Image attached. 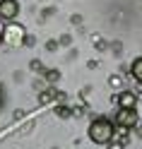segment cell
Here are the masks:
<instances>
[{"mask_svg": "<svg viewBox=\"0 0 142 149\" xmlns=\"http://www.w3.org/2000/svg\"><path fill=\"white\" fill-rule=\"evenodd\" d=\"M111 137H113V125L108 123V120H94V123L89 125V139L92 142H97V144H106L111 142Z\"/></svg>", "mask_w": 142, "mask_h": 149, "instance_id": "cell-1", "label": "cell"}, {"mask_svg": "<svg viewBox=\"0 0 142 149\" xmlns=\"http://www.w3.org/2000/svg\"><path fill=\"white\" fill-rule=\"evenodd\" d=\"M17 12H20V3L17 0H0V19L3 22H12Z\"/></svg>", "mask_w": 142, "mask_h": 149, "instance_id": "cell-2", "label": "cell"}, {"mask_svg": "<svg viewBox=\"0 0 142 149\" xmlns=\"http://www.w3.org/2000/svg\"><path fill=\"white\" fill-rule=\"evenodd\" d=\"M116 123H118L120 127H135V125H137L135 108H120V113L116 116Z\"/></svg>", "mask_w": 142, "mask_h": 149, "instance_id": "cell-3", "label": "cell"}, {"mask_svg": "<svg viewBox=\"0 0 142 149\" xmlns=\"http://www.w3.org/2000/svg\"><path fill=\"white\" fill-rule=\"evenodd\" d=\"M118 106L120 108H135L137 106V96L132 91H120L118 94Z\"/></svg>", "mask_w": 142, "mask_h": 149, "instance_id": "cell-4", "label": "cell"}, {"mask_svg": "<svg viewBox=\"0 0 142 149\" xmlns=\"http://www.w3.org/2000/svg\"><path fill=\"white\" fill-rule=\"evenodd\" d=\"M3 36H7V39H10V41H15V43H20L22 41V36H24V29H22V26H7V29H5V34Z\"/></svg>", "mask_w": 142, "mask_h": 149, "instance_id": "cell-5", "label": "cell"}, {"mask_svg": "<svg viewBox=\"0 0 142 149\" xmlns=\"http://www.w3.org/2000/svg\"><path fill=\"white\" fill-rule=\"evenodd\" d=\"M130 72H132V77H135L140 84H142V58H137L135 63L130 65Z\"/></svg>", "mask_w": 142, "mask_h": 149, "instance_id": "cell-6", "label": "cell"}, {"mask_svg": "<svg viewBox=\"0 0 142 149\" xmlns=\"http://www.w3.org/2000/svg\"><path fill=\"white\" fill-rule=\"evenodd\" d=\"M58 77H60V74H58V70H48V72H46V79H48V82H55Z\"/></svg>", "mask_w": 142, "mask_h": 149, "instance_id": "cell-7", "label": "cell"}, {"mask_svg": "<svg viewBox=\"0 0 142 149\" xmlns=\"http://www.w3.org/2000/svg\"><path fill=\"white\" fill-rule=\"evenodd\" d=\"M108 84H111V87H118V84H120V77H116V74L108 77Z\"/></svg>", "mask_w": 142, "mask_h": 149, "instance_id": "cell-8", "label": "cell"}, {"mask_svg": "<svg viewBox=\"0 0 142 149\" xmlns=\"http://www.w3.org/2000/svg\"><path fill=\"white\" fill-rule=\"evenodd\" d=\"M58 116H60V118H68L70 111H68V108H58Z\"/></svg>", "mask_w": 142, "mask_h": 149, "instance_id": "cell-9", "label": "cell"}, {"mask_svg": "<svg viewBox=\"0 0 142 149\" xmlns=\"http://www.w3.org/2000/svg\"><path fill=\"white\" fill-rule=\"evenodd\" d=\"M108 149H123V142H111Z\"/></svg>", "mask_w": 142, "mask_h": 149, "instance_id": "cell-10", "label": "cell"}, {"mask_svg": "<svg viewBox=\"0 0 142 149\" xmlns=\"http://www.w3.org/2000/svg\"><path fill=\"white\" fill-rule=\"evenodd\" d=\"M0 34H5V24H3V19H0Z\"/></svg>", "mask_w": 142, "mask_h": 149, "instance_id": "cell-11", "label": "cell"}, {"mask_svg": "<svg viewBox=\"0 0 142 149\" xmlns=\"http://www.w3.org/2000/svg\"><path fill=\"white\" fill-rule=\"evenodd\" d=\"M140 137H142V127H140Z\"/></svg>", "mask_w": 142, "mask_h": 149, "instance_id": "cell-12", "label": "cell"}, {"mask_svg": "<svg viewBox=\"0 0 142 149\" xmlns=\"http://www.w3.org/2000/svg\"><path fill=\"white\" fill-rule=\"evenodd\" d=\"M0 41H3V34H0Z\"/></svg>", "mask_w": 142, "mask_h": 149, "instance_id": "cell-13", "label": "cell"}]
</instances>
